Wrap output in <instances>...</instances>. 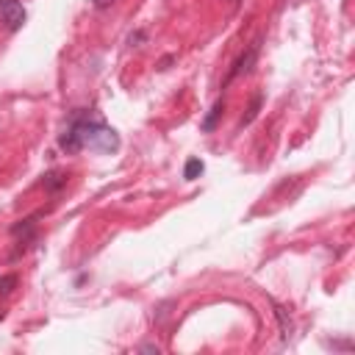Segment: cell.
<instances>
[{"label": "cell", "mask_w": 355, "mask_h": 355, "mask_svg": "<svg viewBox=\"0 0 355 355\" xmlns=\"http://www.w3.org/2000/svg\"><path fill=\"white\" fill-rule=\"evenodd\" d=\"M58 148L69 156L81 150L111 156L119 150V133L98 111H76L58 136Z\"/></svg>", "instance_id": "obj_1"}, {"label": "cell", "mask_w": 355, "mask_h": 355, "mask_svg": "<svg viewBox=\"0 0 355 355\" xmlns=\"http://www.w3.org/2000/svg\"><path fill=\"white\" fill-rule=\"evenodd\" d=\"M28 20V12L25 6L20 3V0H0V25H3L6 31H20Z\"/></svg>", "instance_id": "obj_2"}, {"label": "cell", "mask_w": 355, "mask_h": 355, "mask_svg": "<svg viewBox=\"0 0 355 355\" xmlns=\"http://www.w3.org/2000/svg\"><path fill=\"white\" fill-rule=\"evenodd\" d=\"M258 50H261V42H253V45H250V50H247L244 56H239V58H236V64L231 67V73H228V78H225V84H222V87H228L233 78H239L242 73H247V69L253 67V61L258 58Z\"/></svg>", "instance_id": "obj_3"}, {"label": "cell", "mask_w": 355, "mask_h": 355, "mask_svg": "<svg viewBox=\"0 0 355 355\" xmlns=\"http://www.w3.org/2000/svg\"><path fill=\"white\" fill-rule=\"evenodd\" d=\"M222 114H225V98H220L214 106H211V111H208V117L200 122V128H203V133H211V130H217V125H220V119H222Z\"/></svg>", "instance_id": "obj_4"}, {"label": "cell", "mask_w": 355, "mask_h": 355, "mask_svg": "<svg viewBox=\"0 0 355 355\" xmlns=\"http://www.w3.org/2000/svg\"><path fill=\"white\" fill-rule=\"evenodd\" d=\"M64 186H67V172H61V170H50V172L45 175V189H47L50 194L61 192Z\"/></svg>", "instance_id": "obj_5"}, {"label": "cell", "mask_w": 355, "mask_h": 355, "mask_svg": "<svg viewBox=\"0 0 355 355\" xmlns=\"http://www.w3.org/2000/svg\"><path fill=\"white\" fill-rule=\"evenodd\" d=\"M203 170H205V164H203L200 159H189L186 167H183V178H186V181H197V178L203 175Z\"/></svg>", "instance_id": "obj_6"}, {"label": "cell", "mask_w": 355, "mask_h": 355, "mask_svg": "<svg viewBox=\"0 0 355 355\" xmlns=\"http://www.w3.org/2000/svg\"><path fill=\"white\" fill-rule=\"evenodd\" d=\"M261 103H264V95L258 92V95L253 98V103H250V108H247V114L242 117V128H244V125H250V122H253V119L258 117V111H261Z\"/></svg>", "instance_id": "obj_7"}, {"label": "cell", "mask_w": 355, "mask_h": 355, "mask_svg": "<svg viewBox=\"0 0 355 355\" xmlns=\"http://www.w3.org/2000/svg\"><path fill=\"white\" fill-rule=\"evenodd\" d=\"M17 283H20L17 275H3V277H0V295H12L17 289Z\"/></svg>", "instance_id": "obj_8"}, {"label": "cell", "mask_w": 355, "mask_h": 355, "mask_svg": "<svg viewBox=\"0 0 355 355\" xmlns=\"http://www.w3.org/2000/svg\"><path fill=\"white\" fill-rule=\"evenodd\" d=\"M95 3V9H108L111 3H117V0H92Z\"/></svg>", "instance_id": "obj_9"}, {"label": "cell", "mask_w": 355, "mask_h": 355, "mask_svg": "<svg viewBox=\"0 0 355 355\" xmlns=\"http://www.w3.org/2000/svg\"><path fill=\"white\" fill-rule=\"evenodd\" d=\"M139 350H145V352H159V347H156V344H145V347H139Z\"/></svg>", "instance_id": "obj_10"}, {"label": "cell", "mask_w": 355, "mask_h": 355, "mask_svg": "<svg viewBox=\"0 0 355 355\" xmlns=\"http://www.w3.org/2000/svg\"><path fill=\"white\" fill-rule=\"evenodd\" d=\"M3 317H6V314H3V311H0V322H3Z\"/></svg>", "instance_id": "obj_11"}]
</instances>
